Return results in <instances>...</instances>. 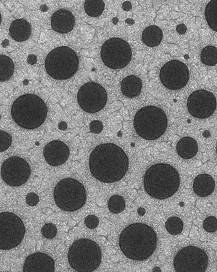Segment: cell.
Here are the masks:
<instances>
[{
  "mask_svg": "<svg viewBox=\"0 0 217 272\" xmlns=\"http://www.w3.org/2000/svg\"><path fill=\"white\" fill-rule=\"evenodd\" d=\"M90 172L98 181L112 183L122 179L127 173L129 159L124 150L113 143L98 146L89 159Z\"/></svg>",
  "mask_w": 217,
  "mask_h": 272,
  "instance_id": "6da1fadb",
  "label": "cell"
},
{
  "mask_svg": "<svg viewBox=\"0 0 217 272\" xmlns=\"http://www.w3.org/2000/svg\"><path fill=\"white\" fill-rule=\"evenodd\" d=\"M119 245L127 258L133 260L144 261L152 256L156 249V234L146 224H132L121 233Z\"/></svg>",
  "mask_w": 217,
  "mask_h": 272,
  "instance_id": "7a4b0ae2",
  "label": "cell"
},
{
  "mask_svg": "<svg viewBox=\"0 0 217 272\" xmlns=\"http://www.w3.org/2000/svg\"><path fill=\"white\" fill-rule=\"evenodd\" d=\"M146 192L153 198L165 200L173 195L180 186V176L173 167L159 164L150 167L144 176Z\"/></svg>",
  "mask_w": 217,
  "mask_h": 272,
  "instance_id": "3957f363",
  "label": "cell"
},
{
  "mask_svg": "<svg viewBox=\"0 0 217 272\" xmlns=\"http://www.w3.org/2000/svg\"><path fill=\"white\" fill-rule=\"evenodd\" d=\"M48 111L45 102L40 97L34 94H27L14 102L11 115L18 126L26 129H34L44 123Z\"/></svg>",
  "mask_w": 217,
  "mask_h": 272,
  "instance_id": "277c9868",
  "label": "cell"
},
{
  "mask_svg": "<svg viewBox=\"0 0 217 272\" xmlns=\"http://www.w3.org/2000/svg\"><path fill=\"white\" fill-rule=\"evenodd\" d=\"M70 266L75 270L91 272L96 270L102 261V251L97 244L82 239L74 242L68 252Z\"/></svg>",
  "mask_w": 217,
  "mask_h": 272,
  "instance_id": "5b68a950",
  "label": "cell"
},
{
  "mask_svg": "<svg viewBox=\"0 0 217 272\" xmlns=\"http://www.w3.org/2000/svg\"><path fill=\"white\" fill-rule=\"evenodd\" d=\"M136 133L141 137L153 140L161 137L167 126V118L164 111L157 107L148 106L141 108L134 120Z\"/></svg>",
  "mask_w": 217,
  "mask_h": 272,
  "instance_id": "8992f818",
  "label": "cell"
},
{
  "mask_svg": "<svg viewBox=\"0 0 217 272\" xmlns=\"http://www.w3.org/2000/svg\"><path fill=\"white\" fill-rule=\"evenodd\" d=\"M45 65L47 72L52 78L58 80H68L78 70L79 59L69 47L61 46L47 56Z\"/></svg>",
  "mask_w": 217,
  "mask_h": 272,
  "instance_id": "52a82bcc",
  "label": "cell"
},
{
  "mask_svg": "<svg viewBox=\"0 0 217 272\" xmlns=\"http://www.w3.org/2000/svg\"><path fill=\"white\" fill-rule=\"evenodd\" d=\"M54 199L62 210L73 212L81 209L87 201L86 189L80 182L66 178L55 187Z\"/></svg>",
  "mask_w": 217,
  "mask_h": 272,
  "instance_id": "ba28073f",
  "label": "cell"
},
{
  "mask_svg": "<svg viewBox=\"0 0 217 272\" xmlns=\"http://www.w3.org/2000/svg\"><path fill=\"white\" fill-rule=\"evenodd\" d=\"M25 231L24 224L17 215L10 212L0 214V249L11 250L19 245Z\"/></svg>",
  "mask_w": 217,
  "mask_h": 272,
  "instance_id": "9c48e42d",
  "label": "cell"
},
{
  "mask_svg": "<svg viewBox=\"0 0 217 272\" xmlns=\"http://www.w3.org/2000/svg\"><path fill=\"white\" fill-rule=\"evenodd\" d=\"M101 56L107 67L119 69L126 67L130 62L132 51L127 42L120 38H113L103 44Z\"/></svg>",
  "mask_w": 217,
  "mask_h": 272,
  "instance_id": "30bf717a",
  "label": "cell"
},
{
  "mask_svg": "<svg viewBox=\"0 0 217 272\" xmlns=\"http://www.w3.org/2000/svg\"><path fill=\"white\" fill-rule=\"evenodd\" d=\"M208 264L205 251L191 246L181 249L174 259V269L177 272H204Z\"/></svg>",
  "mask_w": 217,
  "mask_h": 272,
  "instance_id": "8fae6325",
  "label": "cell"
},
{
  "mask_svg": "<svg viewBox=\"0 0 217 272\" xmlns=\"http://www.w3.org/2000/svg\"><path fill=\"white\" fill-rule=\"evenodd\" d=\"M78 104L81 108L90 114H95L102 110L107 104V93L100 84L90 82L83 84L77 96Z\"/></svg>",
  "mask_w": 217,
  "mask_h": 272,
  "instance_id": "7c38bea8",
  "label": "cell"
},
{
  "mask_svg": "<svg viewBox=\"0 0 217 272\" xmlns=\"http://www.w3.org/2000/svg\"><path fill=\"white\" fill-rule=\"evenodd\" d=\"M2 177L8 185L13 187L25 184L31 174V167L24 158L18 156L8 158L4 162Z\"/></svg>",
  "mask_w": 217,
  "mask_h": 272,
  "instance_id": "4fadbf2b",
  "label": "cell"
},
{
  "mask_svg": "<svg viewBox=\"0 0 217 272\" xmlns=\"http://www.w3.org/2000/svg\"><path fill=\"white\" fill-rule=\"evenodd\" d=\"M189 77V71L186 65L177 60H171L166 63L160 73V80L164 86L171 90L184 88Z\"/></svg>",
  "mask_w": 217,
  "mask_h": 272,
  "instance_id": "5bb4252c",
  "label": "cell"
},
{
  "mask_svg": "<svg viewBox=\"0 0 217 272\" xmlns=\"http://www.w3.org/2000/svg\"><path fill=\"white\" fill-rule=\"evenodd\" d=\"M187 108L194 117L206 119L210 117L215 110L216 101L211 92L206 90L194 92L188 97Z\"/></svg>",
  "mask_w": 217,
  "mask_h": 272,
  "instance_id": "9a60e30c",
  "label": "cell"
},
{
  "mask_svg": "<svg viewBox=\"0 0 217 272\" xmlns=\"http://www.w3.org/2000/svg\"><path fill=\"white\" fill-rule=\"evenodd\" d=\"M43 154L48 164L55 167L59 166L68 160L70 149L67 145L60 140H53L45 146Z\"/></svg>",
  "mask_w": 217,
  "mask_h": 272,
  "instance_id": "2e32d148",
  "label": "cell"
},
{
  "mask_svg": "<svg viewBox=\"0 0 217 272\" xmlns=\"http://www.w3.org/2000/svg\"><path fill=\"white\" fill-rule=\"evenodd\" d=\"M54 267V262L52 258L44 253L36 252L26 258L23 271L53 272Z\"/></svg>",
  "mask_w": 217,
  "mask_h": 272,
  "instance_id": "e0dca14e",
  "label": "cell"
},
{
  "mask_svg": "<svg viewBox=\"0 0 217 272\" xmlns=\"http://www.w3.org/2000/svg\"><path fill=\"white\" fill-rule=\"evenodd\" d=\"M75 19L71 12L62 9L55 12L51 17L53 30L61 33L71 32L74 26Z\"/></svg>",
  "mask_w": 217,
  "mask_h": 272,
  "instance_id": "ac0fdd59",
  "label": "cell"
},
{
  "mask_svg": "<svg viewBox=\"0 0 217 272\" xmlns=\"http://www.w3.org/2000/svg\"><path fill=\"white\" fill-rule=\"evenodd\" d=\"M193 188L194 193L198 196H209L214 190L215 182L213 178L207 174L198 175L194 180Z\"/></svg>",
  "mask_w": 217,
  "mask_h": 272,
  "instance_id": "d6986e66",
  "label": "cell"
},
{
  "mask_svg": "<svg viewBox=\"0 0 217 272\" xmlns=\"http://www.w3.org/2000/svg\"><path fill=\"white\" fill-rule=\"evenodd\" d=\"M31 26L23 19L12 22L9 28V34L15 41L22 42L27 40L31 34Z\"/></svg>",
  "mask_w": 217,
  "mask_h": 272,
  "instance_id": "ffe728a7",
  "label": "cell"
},
{
  "mask_svg": "<svg viewBox=\"0 0 217 272\" xmlns=\"http://www.w3.org/2000/svg\"><path fill=\"white\" fill-rule=\"evenodd\" d=\"M143 88V82L134 76L125 78L121 83V91L127 98H134L140 95Z\"/></svg>",
  "mask_w": 217,
  "mask_h": 272,
  "instance_id": "44dd1931",
  "label": "cell"
},
{
  "mask_svg": "<svg viewBox=\"0 0 217 272\" xmlns=\"http://www.w3.org/2000/svg\"><path fill=\"white\" fill-rule=\"evenodd\" d=\"M176 151L178 155L183 158H192L196 155L198 151L197 142L192 137H184L177 143Z\"/></svg>",
  "mask_w": 217,
  "mask_h": 272,
  "instance_id": "7402d4cb",
  "label": "cell"
},
{
  "mask_svg": "<svg viewBox=\"0 0 217 272\" xmlns=\"http://www.w3.org/2000/svg\"><path fill=\"white\" fill-rule=\"evenodd\" d=\"M163 33L161 29L157 26L151 25L146 28L143 33L142 39L146 45L155 47L161 43Z\"/></svg>",
  "mask_w": 217,
  "mask_h": 272,
  "instance_id": "603a6c76",
  "label": "cell"
},
{
  "mask_svg": "<svg viewBox=\"0 0 217 272\" xmlns=\"http://www.w3.org/2000/svg\"><path fill=\"white\" fill-rule=\"evenodd\" d=\"M14 70L13 61L5 55L0 56V80L2 82L11 78Z\"/></svg>",
  "mask_w": 217,
  "mask_h": 272,
  "instance_id": "cb8c5ba5",
  "label": "cell"
},
{
  "mask_svg": "<svg viewBox=\"0 0 217 272\" xmlns=\"http://www.w3.org/2000/svg\"><path fill=\"white\" fill-rule=\"evenodd\" d=\"M205 18L211 29L217 32V0L211 1L206 7Z\"/></svg>",
  "mask_w": 217,
  "mask_h": 272,
  "instance_id": "d4e9b609",
  "label": "cell"
},
{
  "mask_svg": "<svg viewBox=\"0 0 217 272\" xmlns=\"http://www.w3.org/2000/svg\"><path fill=\"white\" fill-rule=\"evenodd\" d=\"M105 4L102 0H88L84 4L85 11L91 17L100 16L105 10Z\"/></svg>",
  "mask_w": 217,
  "mask_h": 272,
  "instance_id": "484cf974",
  "label": "cell"
},
{
  "mask_svg": "<svg viewBox=\"0 0 217 272\" xmlns=\"http://www.w3.org/2000/svg\"><path fill=\"white\" fill-rule=\"evenodd\" d=\"M202 62L209 66H214L217 64V48L213 46H207L201 52Z\"/></svg>",
  "mask_w": 217,
  "mask_h": 272,
  "instance_id": "4316f807",
  "label": "cell"
},
{
  "mask_svg": "<svg viewBox=\"0 0 217 272\" xmlns=\"http://www.w3.org/2000/svg\"><path fill=\"white\" fill-rule=\"evenodd\" d=\"M126 202L123 197L115 195L111 197L108 202V208L113 213H120L125 209Z\"/></svg>",
  "mask_w": 217,
  "mask_h": 272,
  "instance_id": "83f0119b",
  "label": "cell"
},
{
  "mask_svg": "<svg viewBox=\"0 0 217 272\" xmlns=\"http://www.w3.org/2000/svg\"><path fill=\"white\" fill-rule=\"evenodd\" d=\"M167 231L172 234H180L183 230L184 224L182 220L177 217L169 218L166 222Z\"/></svg>",
  "mask_w": 217,
  "mask_h": 272,
  "instance_id": "f1b7e54d",
  "label": "cell"
},
{
  "mask_svg": "<svg viewBox=\"0 0 217 272\" xmlns=\"http://www.w3.org/2000/svg\"><path fill=\"white\" fill-rule=\"evenodd\" d=\"M57 228L52 223H47L42 229L43 236L48 239H52L57 233Z\"/></svg>",
  "mask_w": 217,
  "mask_h": 272,
  "instance_id": "f546056e",
  "label": "cell"
},
{
  "mask_svg": "<svg viewBox=\"0 0 217 272\" xmlns=\"http://www.w3.org/2000/svg\"><path fill=\"white\" fill-rule=\"evenodd\" d=\"M0 140H1L0 152L2 153L11 147L12 143V137L10 134L6 132V131H1V132H0Z\"/></svg>",
  "mask_w": 217,
  "mask_h": 272,
  "instance_id": "4dcf8cb0",
  "label": "cell"
},
{
  "mask_svg": "<svg viewBox=\"0 0 217 272\" xmlns=\"http://www.w3.org/2000/svg\"><path fill=\"white\" fill-rule=\"evenodd\" d=\"M203 227L207 232H215L217 230V219L213 216L206 218L204 221Z\"/></svg>",
  "mask_w": 217,
  "mask_h": 272,
  "instance_id": "1f68e13d",
  "label": "cell"
},
{
  "mask_svg": "<svg viewBox=\"0 0 217 272\" xmlns=\"http://www.w3.org/2000/svg\"><path fill=\"white\" fill-rule=\"evenodd\" d=\"M99 224V220L95 215H89L85 220V224L89 229H95Z\"/></svg>",
  "mask_w": 217,
  "mask_h": 272,
  "instance_id": "d6a6232c",
  "label": "cell"
},
{
  "mask_svg": "<svg viewBox=\"0 0 217 272\" xmlns=\"http://www.w3.org/2000/svg\"><path fill=\"white\" fill-rule=\"evenodd\" d=\"M26 203L31 206H36L40 202L38 195L34 193L28 194L26 198Z\"/></svg>",
  "mask_w": 217,
  "mask_h": 272,
  "instance_id": "836d02e7",
  "label": "cell"
},
{
  "mask_svg": "<svg viewBox=\"0 0 217 272\" xmlns=\"http://www.w3.org/2000/svg\"><path fill=\"white\" fill-rule=\"evenodd\" d=\"M90 130L94 134H99L102 132L103 125L101 121L95 120L91 122L90 125Z\"/></svg>",
  "mask_w": 217,
  "mask_h": 272,
  "instance_id": "e575fe53",
  "label": "cell"
},
{
  "mask_svg": "<svg viewBox=\"0 0 217 272\" xmlns=\"http://www.w3.org/2000/svg\"><path fill=\"white\" fill-rule=\"evenodd\" d=\"M176 31L179 34H183L186 33L187 31V27L183 24L179 25L176 27Z\"/></svg>",
  "mask_w": 217,
  "mask_h": 272,
  "instance_id": "d590c367",
  "label": "cell"
},
{
  "mask_svg": "<svg viewBox=\"0 0 217 272\" xmlns=\"http://www.w3.org/2000/svg\"><path fill=\"white\" fill-rule=\"evenodd\" d=\"M132 8L131 4L129 2H126L122 5V8L125 11H129Z\"/></svg>",
  "mask_w": 217,
  "mask_h": 272,
  "instance_id": "8d00e7d4",
  "label": "cell"
},
{
  "mask_svg": "<svg viewBox=\"0 0 217 272\" xmlns=\"http://www.w3.org/2000/svg\"><path fill=\"white\" fill-rule=\"evenodd\" d=\"M37 59L35 56L32 55L28 58L27 61L31 64H34L36 62Z\"/></svg>",
  "mask_w": 217,
  "mask_h": 272,
  "instance_id": "74e56055",
  "label": "cell"
},
{
  "mask_svg": "<svg viewBox=\"0 0 217 272\" xmlns=\"http://www.w3.org/2000/svg\"><path fill=\"white\" fill-rule=\"evenodd\" d=\"M59 127L61 129L64 130L67 129V124H66V123H65V122H62V123H61L59 124Z\"/></svg>",
  "mask_w": 217,
  "mask_h": 272,
  "instance_id": "f35d334b",
  "label": "cell"
},
{
  "mask_svg": "<svg viewBox=\"0 0 217 272\" xmlns=\"http://www.w3.org/2000/svg\"><path fill=\"white\" fill-rule=\"evenodd\" d=\"M216 154H217V146H216Z\"/></svg>",
  "mask_w": 217,
  "mask_h": 272,
  "instance_id": "ab89813d",
  "label": "cell"
}]
</instances>
